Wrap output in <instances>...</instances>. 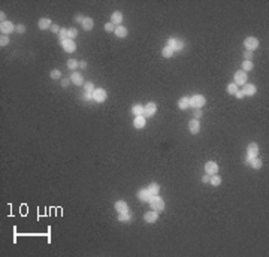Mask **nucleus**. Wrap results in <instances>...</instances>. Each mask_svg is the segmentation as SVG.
<instances>
[{"label": "nucleus", "instance_id": "obj_1", "mask_svg": "<svg viewBox=\"0 0 269 257\" xmlns=\"http://www.w3.org/2000/svg\"><path fill=\"white\" fill-rule=\"evenodd\" d=\"M148 203H150V206H151L154 211H157V212H160V211L165 209V202H163V199L160 198L158 194L151 196L150 200H148Z\"/></svg>", "mask_w": 269, "mask_h": 257}, {"label": "nucleus", "instance_id": "obj_2", "mask_svg": "<svg viewBox=\"0 0 269 257\" xmlns=\"http://www.w3.org/2000/svg\"><path fill=\"white\" fill-rule=\"evenodd\" d=\"M259 154V145L256 144V142H251L250 145H248V148H247V159H245V163L250 164V162L253 160V159H256Z\"/></svg>", "mask_w": 269, "mask_h": 257}, {"label": "nucleus", "instance_id": "obj_3", "mask_svg": "<svg viewBox=\"0 0 269 257\" xmlns=\"http://www.w3.org/2000/svg\"><path fill=\"white\" fill-rule=\"evenodd\" d=\"M206 103V99L202 94H194L190 97V106H193L194 109H202Z\"/></svg>", "mask_w": 269, "mask_h": 257}, {"label": "nucleus", "instance_id": "obj_4", "mask_svg": "<svg viewBox=\"0 0 269 257\" xmlns=\"http://www.w3.org/2000/svg\"><path fill=\"white\" fill-rule=\"evenodd\" d=\"M244 47H245V51L254 52V49L259 48V39H256L254 36H248L245 40H244Z\"/></svg>", "mask_w": 269, "mask_h": 257}, {"label": "nucleus", "instance_id": "obj_5", "mask_svg": "<svg viewBox=\"0 0 269 257\" xmlns=\"http://www.w3.org/2000/svg\"><path fill=\"white\" fill-rule=\"evenodd\" d=\"M168 47H170L173 51H181L184 48V42L179 39H175V37H170V39H168Z\"/></svg>", "mask_w": 269, "mask_h": 257}, {"label": "nucleus", "instance_id": "obj_6", "mask_svg": "<svg viewBox=\"0 0 269 257\" xmlns=\"http://www.w3.org/2000/svg\"><path fill=\"white\" fill-rule=\"evenodd\" d=\"M93 99H94L97 103L105 102V100H106V91H105L103 88H96V90L93 91Z\"/></svg>", "mask_w": 269, "mask_h": 257}, {"label": "nucleus", "instance_id": "obj_7", "mask_svg": "<svg viewBox=\"0 0 269 257\" xmlns=\"http://www.w3.org/2000/svg\"><path fill=\"white\" fill-rule=\"evenodd\" d=\"M247 72H244V70H238L235 73V84L236 85H244V84H247Z\"/></svg>", "mask_w": 269, "mask_h": 257}, {"label": "nucleus", "instance_id": "obj_8", "mask_svg": "<svg viewBox=\"0 0 269 257\" xmlns=\"http://www.w3.org/2000/svg\"><path fill=\"white\" fill-rule=\"evenodd\" d=\"M14 30H15V25H14L12 23H9V21H5V23L0 24V32H2V35L14 33Z\"/></svg>", "mask_w": 269, "mask_h": 257}, {"label": "nucleus", "instance_id": "obj_9", "mask_svg": "<svg viewBox=\"0 0 269 257\" xmlns=\"http://www.w3.org/2000/svg\"><path fill=\"white\" fill-rule=\"evenodd\" d=\"M189 130H190L191 135H197L201 132V123H199V120L193 118L190 123H189Z\"/></svg>", "mask_w": 269, "mask_h": 257}, {"label": "nucleus", "instance_id": "obj_10", "mask_svg": "<svg viewBox=\"0 0 269 257\" xmlns=\"http://www.w3.org/2000/svg\"><path fill=\"white\" fill-rule=\"evenodd\" d=\"M61 47H63V49H64L66 52H73V51L76 49L75 40H72V39H66V40H63V42H61Z\"/></svg>", "mask_w": 269, "mask_h": 257}, {"label": "nucleus", "instance_id": "obj_11", "mask_svg": "<svg viewBox=\"0 0 269 257\" xmlns=\"http://www.w3.org/2000/svg\"><path fill=\"white\" fill-rule=\"evenodd\" d=\"M205 171L208 175H215V174H218V164L215 162H208L205 164Z\"/></svg>", "mask_w": 269, "mask_h": 257}, {"label": "nucleus", "instance_id": "obj_12", "mask_svg": "<svg viewBox=\"0 0 269 257\" xmlns=\"http://www.w3.org/2000/svg\"><path fill=\"white\" fill-rule=\"evenodd\" d=\"M157 111V106L154 102H150V103H146V106L144 108V115L145 117H153L154 114H156Z\"/></svg>", "mask_w": 269, "mask_h": 257}, {"label": "nucleus", "instance_id": "obj_13", "mask_svg": "<svg viewBox=\"0 0 269 257\" xmlns=\"http://www.w3.org/2000/svg\"><path fill=\"white\" fill-rule=\"evenodd\" d=\"M157 218H158V212L154 209L148 211V212H145L144 214V220H145L146 223H156Z\"/></svg>", "mask_w": 269, "mask_h": 257}, {"label": "nucleus", "instance_id": "obj_14", "mask_svg": "<svg viewBox=\"0 0 269 257\" xmlns=\"http://www.w3.org/2000/svg\"><path fill=\"white\" fill-rule=\"evenodd\" d=\"M150 198H151V194H150V191H148V188H141L139 191H138V199L141 200V202H148L150 200Z\"/></svg>", "mask_w": 269, "mask_h": 257}, {"label": "nucleus", "instance_id": "obj_15", "mask_svg": "<svg viewBox=\"0 0 269 257\" xmlns=\"http://www.w3.org/2000/svg\"><path fill=\"white\" fill-rule=\"evenodd\" d=\"M70 81L73 82L75 85H82L84 84V78H82V75L79 72H73L72 76H70Z\"/></svg>", "mask_w": 269, "mask_h": 257}, {"label": "nucleus", "instance_id": "obj_16", "mask_svg": "<svg viewBox=\"0 0 269 257\" xmlns=\"http://www.w3.org/2000/svg\"><path fill=\"white\" fill-rule=\"evenodd\" d=\"M244 94L245 96H254L256 94V91H257V88L253 85V84H244Z\"/></svg>", "mask_w": 269, "mask_h": 257}, {"label": "nucleus", "instance_id": "obj_17", "mask_svg": "<svg viewBox=\"0 0 269 257\" xmlns=\"http://www.w3.org/2000/svg\"><path fill=\"white\" fill-rule=\"evenodd\" d=\"M121 21H123V13H121L120 11H115L114 13H112V17H111V23L120 25V24H121Z\"/></svg>", "mask_w": 269, "mask_h": 257}, {"label": "nucleus", "instance_id": "obj_18", "mask_svg": "<svg viewBox=\"0 0 269 257\" xmlns=\"http://www.w3.org/2000/svg\"><path fill=\"white\" fill-rule=\"evenodd\" d=\"M145 123H146L145 117H144V115H139V117H134L133 126H134V128H144Z\"/></svg>", "mask_w": 269, "mask_h": 257}, {"label": "nucleus", "instance_id": "obj_19", "mask_svg": "<svg viewBox=\"0 0 269 257\" xmlns=\"http://www.w3.org/2000/svg\"><path fill=\"white\" fill-rule=\"evenodd\" d=\"M179 109H189L190 108V97H181L178 100Z\"/></svg>", "mask_w": 269, "mask_h": 257}, {"label": "nucleus", "instance_id": "obj_20", "mask_svg": "<svg viewBox=\"0 0 269 257\" xmlns=\"http://www.w3.org/2000/svg\"><path fill=\"white\" fill-rule=\"evenodd\" d=\"M115 209L118 212H126V211H129V206H127V203L124 200H117L115 202Z\"/></svg>", "mask_w": 269, "mask_h": 257}, {"label": "nucleus", "instance_id": "obj_21", "mask_svg": "<svg viewBox=\"0 0 269 257\" xmlns=\"http://www.w3.org/2000/svg\"><path fill=\"white\" fill-rule=\"evenodd\" d=\"M37 24H39V29H41V30H46V29H49V27L53 25L49 18H41Z\"/></svg>", "mask_w": 269, "mask_h": 257}, {"label": "nucleus", "instance_id": "obj_22", "mask_svg": "<svg viewBox=\"0 0 269 257\" xmlns=\"http://www.w3.org/2000/svg\"><path fill=\"white\" fill-rule=\"evenodd\" d=\"M132 114L134 117H139V115H144V106L136 103V105L132 106Z\"/></svg>", "mask_w": 269, "mask_h": 257}, {"label": "nucleus", "instance_id": "obj_23", "mask_svg": "<svg viewBox=\"0 0 269 257\" xmlns=\"http://www.w3.org/2000/svg\"><path fill=\"white\" fill-rule=\"evenodd\" d=\"M114 33L118 36V37H126L127 36V29L123 27V25H117L115 30H114Z\"/></svg>", "mask_w": 269, "mask_h": 257}, {"label": "nucleus", "instance_id": "obj_24", "mask_svg": "<svg viewBox=\"0 0 269 257\" xmlns=\"http://www.w3.org/2000/svg\"><path fill=\"white\" fill-rule=\"evenodd\" d=\"M146 188H148V191H150L151 196H156V194H158V191H160V186L156 184V182H151Z\"/></svg>", "mask_w": 269, "mask_h": 257}, {"label": "nucleus", "instance_id": "obj_25", "mask_svg": "<svg viewBox=\"0 0 269 257\" xmlns=\"http://www.w3.org/2000/svg\"><path fill=\"white\" fill-rule=\"evenodd\" d=\"M118 220L123 221V223H127V221L132 220V215L129 214V211H126V212H120V214H118Z\"/></svg>", "mask_w": 269, "mask_h": 257}, {"label": "nucleus", "instance_id": "obj_26", "mask_svg": "<svg viewBox=\"0 0 269 257\" xmlns=\"http://www.w3.org/2000/svg\"><path fill=\"white\" fill-rule=\"evenodd\" d=\"M162 56H163L165 59H170V57L173 56V49H172L170 47H168V45H166V47H165L163 49H162Z\"/></svg>", "mask_w": 269, "mask_h": 257}, {"label": "nucleus", "instance_id": "obj_27", "mask_svg": "<svg viewBox=\"0 0 269 257\" xmlns=\"http://www.w3.org/2000/svg\"><path fill=\"white\" fill-rule=\"evenodd\" d=\"M209 182L212 184L214 187H218V186L221 184V176H218L217 174H215V175H211L209 176Z\"/></svg>", "mask_w": 269, "mask_h": 257}, {"label": "nucleus", "instance_id": "obj_28", "mask_svg": "<svg viewBox=\"0 0 269 257\" xmlns=\"http://www.w3.org/2000/svg\"><path fill=\"white\" fill-rule=\"evenodd\" d=\"M82 27H84V30H87V32H88V30H91V29L94 27V21H93L91 18H85V20H84V23H82Z\"/></svg>", "mask_w": 269, "mask_h": 257}, {"label": "nucleus", "instance_id": "obj_29", "mask_svg": "<svg viewBox=\"0 0 269 257\" xmlns=\"http://www.w3.org/2000/svg\"><path fill=\"white\" fill-rule=\"evenodd\" d=\"M67 32H69V29H60V32H58V39H60V44L63 42V40H66V39H69V36H67Z\"/></svg>", "mask_w": 269, "mask_h": 257}, {"label": "nucleus", "instance_id": "obj_30", "mask_svg": "<svg viewBox=\"0 0 269 257\" xmlns=\"http://www.w3.org/2000/svg\"><path fill=\"white\" fill-rule=\"evenodd\" d=\"M78 66H79V63L75 59H69V60H67V67H69L70 70H75Z\"/></svg>", "mask_w": 269, "mask_h": 257}, {"label": "nucleus", "instance_id": "obj_31", "mask_svg": "<svg viewBox=\"0 0 269 257\" xmlns=\"http://www.w3.org/2000/svg\"><path fill=\"white\" fill-rule=\"evenodd\" d=\"M250 166L254 167V169H260V167H262V160L256 157V159H253V160L250 162Z\"/></svg>", "mask_w": 269, "mask_h": 257}, {"label": "nucleus", "instance_id": "obj_32", "mask_svg": "<svg viewBox=\"0 0 269 257\" xmlns=\"http://www.w3.org/2000/svg\"><path fill=\"white\" fill-rule=\"evenodd\" d=\"M253 67H254V66H253V61H250V60H245V61L242 63V70H244V72H248V70H251Z\"/></svg>", "mask_w": 269, "mask_h": 257}, {"label": "nucleus", "instance_id": "obj_33", "mask_svg": "<svg viewBox=\"0 0 269 257\" xmlns=\"http://www.w3.org/2000/svg\"><path fill=\"white\" fill-rule=\"evenodd\" d=\"M84 90H85V93H93L96 88H94V84L93 82H85L84 84Z\"/></svg>", "mask_w": 269, "mask_h": 257}, {"label": "nucleus", "instance_id": "obj_34", "mask_svg": "<svg viewBox=\"0 0 269 257\" xmlns=\"http://www.w3.org/2000/svg\"><path fill=\"white\" fill-rule=\"evenodd\" d=\"M236 91H238V85H236L235 82H232V84L227 85V93L229 94H235Z\"/></svg>", "mask_w": 269, "mask_h": 257}, {"label": "nucleus", "instance_id": "obj_35", "mask_svg": "<svg viewBox=\"0 0 269 257\" xmlns=\"http://www.w3.org/2000/svg\"><path fill=\"white\" fill-rule=\"evenodd\" d=\"M8 44H9V36H8V35H2V36H0V45H2V47H6Z\"/></svg>", "mask_w": 269, "mask_h": 257}, {"label": "nucleus", "instance_id": "obj_36", "mask_svg": "<svg viewBox=\"0 0 269 257\" xmlns=\"http://www.w3.org/2000/svg\"><path fill=\"white\" fill-rule=\"evenodd\" d=\"M51 78H53V79H61V72L58 69L51 70Z\"/></svg>", "mask_w": 269, "mask_h": 257}, {"label": "nucleus", "instance_id": "obj_37", "mask_svg": "<svg viewBox=\"0 0 269 257\" xmlns=\"http://www.w3.org/2000/svg\"><path fill=\"white\" fill-rule=\"evenodd\" d=\"M67 36H69V39H75L76 36H78V30L76 29H69V32H67Z\"/></svg>", "mask_w": 269, "mask_h": 257}, {"label": "nucleus", "instance_id": "obj_38", "mask_svg": "<svg viewBox=\"0 0 269 257\" xmlns=\"http://www.w3.org/2000/svg\"><path fill=\"white\" fill-rule=\"evenodd\" d=\"M105 30H106V32H114V30H115V25L109 21V23L105 24Z\"/></svg>", "mask_w": 269, "mask_h": 257}, {"label": "nucleus", "instance_id": "obj_39", "mask_svg": "<svg viewBox=\"0 0 269 257\" xmlns=\"http://www.w3.org/2000/svg\"><path fill=\"white\" fill-rule=\"evenodd\" d=\"M15 30H17V33H20V35H22V33L25 32V25H22V24H18V25L15 27Z\"/></svg>", "mask_w": 269, "mask_h": 257}, {"label": "nucleus", "instance_id": "obj_40", "mask_svg": "<svg viewBox=\"0 0 269 257\" xmlns=\"http://www.w3.org/2000/svg\"><path fill=\"white\" fill-rule=\"evenodd\" d=\"M244 57H245V60H250V61H251V59H253V52H251V51H245V52H244Z\"/></svg>", "mask_w": 269, "mask_h": 257}, {"label": "nucleus", "instance_id": "obj_41", "mask_svg": "<svg viewBox=\"0 0 269 257\" xmlns=\"http://www.w3.org/2000/svg\"><path fill=\"white\" fill-rule=\"evenodd\" d=\"M84 20H85V17H82V15H76L75 17V23H84Z\"/></svg>", "mask_w": 269, "mask_h": 257}, {"label": "nucleus", "instance_id": "obj_42", "mask_svg": "<svg viewBox=\"0 0 269 257\" xmlns=\"http://www.w3.org/2000/svg\"><path fill=\"white\" fill-rule=\"evenodd\" d=\"M193 117L196 118V120H199V118L202 117V109H196V111H194V115H193Z\"/></svg>", "mask_w": 269, "mask_h": 257}, {"label": "nucleus", "instance_id": "obj_43", "mask_svg": "<svg viewBox=\"0 0 269 257\" xmlns=\"http://www.w3.org/2000/svg\"><path fill=\"white\" fill-rule=\"evenodd\" d=\"M233 96H236L238 99H242V97H244L245 94H244V91H242V90H238V91H236V93L233 94Z\"/></svg>", "mask_w": 269, "mask_h": 257}, {"label": "nucleus", "instance_id": "obj_44", "mask_svg": "<svg viewBox=\"0 0 269 257\" xmlns=\"http://www.w3.org/2000/svg\"><path fill=\"white\" fill-rule=\"evenodd\" d=\"M51 32H54V33H58V32H60V27H58L57 24H53V25H51Z\"/></svg>", "mask_w": 269, "mask_h": 257}, {"label": "nucleus", "instance_id": "obj_45", "mask_svg": "<svg viewBox=\"0 0 269 257\" xmlns=\"http://www.w3.org/2000/svg\"><path fill=\"white\" fill-rule=\"evenodd\" d=\"M70 82H72V81H70L69 78H63V81H61V85H63V87H67Z\"/></svg>", "mask_w": 269, "mask_h": 257}, {"label": "nucleus", "instance_id": "obj_46", "mask_svg": "<svg viewBox=\"0 0 269 257\" xmlns=\"http://www.w3.org/2000/svg\"><path fill=\"white\" fill-rule=\"evenodd\" d=\"M84 99H87V100H88V99H93V93H85L84 94Z\"/></svg>", "mask_w": 269, "mask_h": 257}, {"label": "nucleus", "instance_id": "obj_47", "mask_svg": "<svg viewBox=\"0 0 269 257\" xmlns=\"http://www.w3.org/2000/svg\"><path fill=\"white\" fill-rule=\"evenodd\" d=\"M79 67H81V69H85V67H87V61H81V63H79Z\"/></svg>", "mask_w": 269, "mask_h": 257}, {"label": "nucleus", "instance_id": "obj_48", "mask_svg": "<svg viewBox=\"0 0 269 257\" xmlns=\"http://www.w3.org/2000/svg\"><path fill=\"white\" fill-rule=\"evenodd\" d=\"M5 18H6V15H5V12L2 11L0 12V20H2V23H5Z\"/></svg>", "mask_w": 269, "mask_h": 257}, {"label": "nucleus", "instance_id": "obj_49", "mask_svg": "<svg viewBox=\"0 0 269 257\" xmlns=\"http://www.w3.org/2000/svg\"><path fill=\"white\" fill-rule=\"evenodd\" d=\"M202 182H209V176H202Z\"/></svg>", "mask_w": 269, "mask_h": 257}]
</instances>
